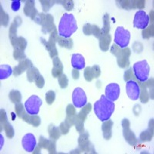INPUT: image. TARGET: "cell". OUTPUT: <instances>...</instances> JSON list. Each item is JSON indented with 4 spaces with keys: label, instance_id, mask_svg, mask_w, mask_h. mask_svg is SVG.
<instances>
[{
    "label": "cell",
    "instance_id": "33",
    "mask_svg": "<svg viewBox=\"0 0 154 154\" xmlns=\"http://www.w3.org/2000/svg\"><path fill=\"white\" fill-rule=\"evenodd\" d=\"M48 132H49V135L50 139H53V140H58L61 137V132H60V128L56 127L54 125L51 124L49 125V127H48Z\"/></svg>",
    "mask_w": 154,
    "mask_h": 154
},
{
    "label": "cell",
    "instance_id": "37",
    "mask_svg": "<svg viewBox=\"0 0 154 154\" xmlns=\"http://www.w3.org/2000/svg\"><path fill=\"white\" fill-rule=\"evenodd\" d=\"M103 26L102 28V34L105 35V34H109V30H110V19H109V14L106 13L104 15L103 18Z\"/></svg>",
    "mask_w": 154,
    "mask_h": 154
},
{
    "label": "cell",
    "instance_id": "4",
    "mask_svg": "<svg viewBox=\"0 0 154 154\" xmlns=\"http://www.w3.org/2000/svg\"><path fill=\"white\" fill-rule=\"evenodd\" d=\"M133 74L139 82H144L149 79L150 68L146 60L139 61L133 65Z\"/></svg>",
    "mask_w": 154,
    "mask_h": 154
},
{
    "label": "cell",
    "instance_id": "11",
    "mask_svg": "<svg viewBox=\"0 0 154 154\" xmlns=\"http://www.w3.org/2000/svg\"><path fill=\"white\" fill-rule=\"evenodd\" d=\"M72 103L76 108H82L87 103V97L82 88L77 87L72 93Z\"/></svg>",
    "mask_w": 154,
    "mask_h": 154
},
{
    "label": "cell",
    "instance_id": "41",
    "mask_svg": "<svg viewBox=\"0 0 154 154\" xmlns=\"http://www.w3.org/2000/svg\"><path fill=\"white\" fill-rule=\"evenodd\" d=\"M142 35L143 38H149L153 36V24H151L148 28H146L143 30Z\"/></svg>",
    "mask_w": 154,
    "mask_h": 154
},
{
    "label": "cell",
    "instance_id": "16",
    "mask_svg": "<svg viewBox=\"0 0 154 154\" xmlns=\"http://www.w3.org/2000/svg\"><path fill=\"white\" fill-rule=\"evenodd\" d=\"M34 21L42 26V28L47 27L54 24V19L53 16L50 14H44V13H38Z\"/></svg>",
    "mask_w": 154,
    "mask_h": 154
},
{
    "label": "cell",
    "instance_id": "32",
    "mask_svg": "<svg viewBox=\"0 0 154 154\" xmlns=\"http://www.w3.org/2000/svg\"><path fill=\"white\" fill-rule=\"evenodd\" d=\"M12 45L13 46L15 49H19V50L24 51L27 46V41L24 37L19 36Z\"/></svg>",
    "mask_w": 154,
    "mask_h": 154
},
{
    "label": "cell",
    "instance_id": "34",
    "mask_svg": "<svg viewBox=\"0 0 154 154\" xmlns=\"http://www.w3.org/2000/svg\"><path fill=\"white\" fill-rule=\"evenodd\" d=\"M39 75H40V73H39V71H38V69L34 66L31 67V68H29L26 71L27 79H28L29 82H35V79H36V78Z\"/></svg>",
    "mask_w": 154,
    "mask_h": 154
},
{
    "label": "cell",
    "instance_id": "1",
    "mask_svg": "<svg viewBox=\"0 0 154 154\" xmlns=\"http://www.w3.org/2000/svg\"><path fill=\"white\" fill-rule=\"evenodd\" d=\"M93 109L96 116L103 122L110 119L115 110V104L106 96L102 95L100 100L95 103Z\"/></svg>",
    "mask_w": 154,
    "mask_h": 154
},
{
    "label": "cell",
    "instance_id": "45",
    "mask_svg": "<svg viewBox=\"0 0 154 154\" xmlns=\"http://www.w3.org/2000/svg\"><path fill=\"white\" fill-rule=\"evenodd\" d=\"M56 99V93L53 90H49L46 94V101L49 105H52Z\"/></svg>",
    "mask_w": 154,
    "mask_h": 154
},
{
    "label": "cell",
    "instance_id": "40",
    "mask_svg": "<svg viewBox=\"0 0 154 154\" xmlns=\"http://www.w3.org/2000/svg\"><path fill=\"white\" fill-rule=\"evenodd\" d=\"M13 57H14L15 60L19 62L27 59L26 55L25 54L24 51L19 50V49H15L14 52H13Z\"/></svg>",
    "mask_w": 154,
    "mask_h": 154
},
{
    "label": "cell",
    "instance_id": "47",
    "mask_svg": "<svg viewBox=\"0 0 154 154\" xmlns=\"http://www.w3.org/2000/svg\"><path fill=\"white\" fill-rule=\"evenodd\" d=\"M9 21V17L8 14H6L5 11L1 7V25L3 26H7Z\"/></svg>",
    "mask_w": 154,
    "mask_h": 154
},
{
    "label": "cell",
    "instance_id": "43",
    "mask_svg": "<svg viewBox=\"0 0 154 154\" xmlns=\"http://www.w3.org/2000/svg\"><path fill=\"white\" fill-rule=\"evenodd\" d=\"M42 5V9H43L44 12H48L49 9H51V7L53 6L55 4L56 1H50V0H41L39 1Z\"/></svg>",
    "mask_w": 154,
    "mask_h": 154
},
{
    "label": "cell",
    "instance_id": "15",
    "mask_svg": "<svg viewBox=\"0 0 154 154\" xmlns=\"http://www.w3.org/2000/svg\"><path fill=\"white\" fill-rule=\"evenodd\" d=\"M101 69L98 65L92 67H86L84 69V78L87 82H91L93 79H97L100 76Z\"/></svg>",
    "mask_w": 154,
    "mask_h": 154
},
{
    "label": "cell",
    "instance_id": "7",
    "mask_svg": "<svg viewBox=\"0 0 154 154\" xmlns=\"http://www.w3.org/2000/svg\"><path fill=\"white\" fill-rule=\"evenodd\" d=\"M42 104V101L38 96H31L25 103L26 110L30 115H37Z\"/></svg>",
    "mask_w": 154,
    "mask_h": 154
},
{
    "label": "cell",
    "instance_id": "42",
    "mask_svg": "<svg viewBox=\"0 0 154 154\" xmlns=\"http://www.w3.org/2000/svg\"><path fill=\"white\" fill-rule=\"evenodd\" d=\"M58 82H59V85H60V87L62 89H65L68 86L69 84V79L67 78L66 75L65 74H62L59 78H58Z\"/></svg>",
    "mask_w": 154,
    "mask_h": 154
},
{
    "label": "cell",
    "instance_id": "52",
    "mask_svg": "<svg viewBox=\"0 0 154 154\" xmlns=\"http://www.w3.org/2000/svg\"><path fill=\"white\" fill-rule=\"evenodd\" d=\"M1 129L2 128V126H3V125L5 124L6 122H7V116H6V112H5V111L4 110V109H1Z\"/></svg>",
    "mask_w": 154,
    "mask_h": 154
},
{
    "label": "cell",
    "instance_id": "53",
    "mask_svg": "<svg viewBox=\"0 0 154 154\" xmlns=\"http://www.w3.org/2000/svg\"><path fill=\"white\" fill-rule=\"evenodd\" d=\"M146 2L143 0H140V1H135V5H136V9H142L145 7Z\"/></svg>",
    "mask_w": 154,
    "mask_h": 154
},
{
    "label": "cell",
    "instance_id": "22",
    "mask_svg": "<svg viewBox=\"0 0 154 154\" xmlns=\"http://www.w3.org/2000/svg\"><path fill=\"white\" fill-rule=\"evenodd\" d=\"M71 63H72V66L77 70L83 69V68H85V65H86L84 57L79 53L72 54Z\"/></svg>",
    "mask_w": 154,
    "mask_h": 154
},
{
    "label": "cell",
    "instance_id": "8",
    "mask_svg": "<svg viewBox=\"0 0 154 154\" xmlns=\"http://www.w3.org/2000/svg\"><path fill=\"white\" fill-rule=\"evenodd\" d=\"M89 138V135L88 132L83 131L80 133L79 139H78L79 149H80V151H82L86 153H96L94 146L90 143Z\"/></svg>",
    "mask_w": 154,
    "mask_h": 154
},
{
    "label": "cell",
    "instance_id": "49",
    "mask_svg": "<svg viewBox=\"0 0 154 154\" xmlns=\"http://www.w3.org/2000/svg\"><path fill=\"white\" fill-rule=\"evenodd\" d=\"M59 128H60L61 133L63 135L67 134V133L69 132V130H70V126H69L66 122H63V123H60V126Z\"/></svg>",
    "mask_w": 154,
    "mask_h": 154
},
{
    "label": "cell",
    "instance_id": "50",
    "mask_svg": "<svg viewBox=\"0 0 154 154\" xmlns=\"http://www.w3.org/2000/svg\"><path fill=\"white\" fill-rule=\"evenodd\" d=\"M35 83L38 89H42V88H43L44 85H45V79H44L43 76H42V75H38L36 78V79H35Z\"/></svg>",
    "mask_w": 154,
    "mask_h": 154
},
{
    "label": "cell",
    "instance_id": "10",
    "mask_svg": "<svg viewBox=\"0 0 154 154\" xmlns=\"http://www.w3.org/2000/svg\"><path fill=\"white\" fill-rule=\"evenodd\" d=\"M149 23V16L146 13L145 11L139 10L135 14L133 19V26L140 29H145L147 28Z\"/></svg>",
    "mask_w": 154,
    "mask_h": 154
},
{
    "label": "cell",
    "instance_id": "13",
    "mask_svg": "<svg viewBox=\"0 0 154 154\" xmlns=\"http://www.w3.org/2000/svg\"><path fill=\"white\" fill-rule=\"evenodd\" d=\"M22 145H23V149L26 152H33L37 146L35 136L32 133H27L25 135L22 140Z\"/></svg>",
    "mask_w": 154,
    "mask_h": 154
},
{
    "label": "cell",
    "instance_id": "3",
    "mask_svg": "<svg viewBox=\"0 0 154 154\" xmlns=\"http://www.w3.org/2000/svg\"><path fill=\"white\" fill-rule=\"evenodd\" d=\"M110 52L112 55L117 58V64L120 68H127L130 66V56L131 55V50L130 48L121 49L116 44L111 46Z\"/></svg>",
    "mask_w": 154,
    "mask_h": 154
},
{
    "label": "cell",
    "instance_id": "28",
    "mask_svg": "<svg viewBox=\"0 0 154 154\" xmlns=\"http://www.w3.org/2000/svg\"><path fill=\"white\" fill-rule=\"evenodd\" d=\"M23 119L25 122H26L30 125H32L35 127L38 126L41 123V119L38 115H30L28 112L23 116Z\"/></svg>",
    "mask_w": 154,
    "mask_h": 154
},
{
    "label": "cell",
    "instance_id": "51",
    "mask_svg": "<svg viewBox=\"0 0 154 154\" xmlns=\"http://www.w3.org/2000/svg\"><path fill=\"white\" fill-rule=\"evenodd\" d=\"M20 5H21V1L20 0H13L11 4V8L13 11L17 12L20 9Z\"/></svg>",
    "mask_w": 154,
    "mask_h": 154
},
{
    "label": "cell",
    "instance_id": "19",
    "mask_svg": "<svg viewBox=\"0 0 154 154\" xmlns=\"http://www.w3.org/2000/svg\"><path fill=\"white\" fill-rule=\"evenodd\" d=\"M23 11H24L25 15L31 18L32 20H34L37 15L38 14V11L35 7V1H32V0H29L26 2Z\"/></svg>",
    "mask_w": 154,
    "mask_h": 154
},
{
    "label": "cell",
    "instance_id": "27",
    "mask_svg": "<svg viewBox=\"0 0 154 154\" xmlns=\"http://www.w3.org/2000/svg\"><path fill=\"white\" fill-rule=\"evenodd\" d=\"M100 48L102 51L106 52L109 48V45L112 41V37L109 34H105L102 35L100 38Z\"/></svg>",
    "mask_w": 154,
    "mask_h": 154
},
{
    "label": "cell",
    "instance_id": "36",
    "mask_svg": "<svg viewBox=\"0 0 154 154\" xmlns=\"http://www.w3.org/2000/svg\"><path fill=\"white\" fill-rule=\"evenodd\" d=\"M9 97L10 99L11 102L13 103L16 104L19 103H21L22 101V95L21 93L16 89H12L11 90L9 94Z\"/></svg>",
    "mask_w": 154,
    "mask_h": 154
},
{
    "label": "cell",
    "instance_id": "24",
    "mask_svg": "<svg viewBox=\"0 0 154 154\" xmlns=\"http://www.w3.org/2000/svg\"><path fill=\"white\" fill-rule=\"evenodd\" d=\"M153 137V119H150L149 123V127L145 131H143L140 135V140L142 142L151 141Z\"/></svg>",
    "mask_w": 154,
    "mask_h": 154
},
{
    "label": "cell",
    "instance_id": "6",
    "mask_svg": "<svg viewBox=\"0 0 154 154\" xmlns=\"http://www.w3.org/2000/svg\"><path fill=\"white\" fill-rule=\"evenodd\" d=\"M92 109V105L90 103H86V106L81 109L80 112L75 116V129L79 133L84 131V122L86 119L88 114Z\"/></svg>",
    "mask_w": 154,
    "mask_h": 154
},
{
    "label": "cell",
    "instance_id": "46",
    "mask_svg": "<svg viewBox=\"0 0 154 154\" xmlns=\"http://www.w3.org/2000/svg\"><path fill=\"white\" fill-rule=\"evenodd\" d=\"M124 80L126 82L129 80H135V81H138L136 78H135V75L133 72V69L130 68L129 69L126 70L124 72Z\"/></svg>",
    "mask_w": 154,
    "mask_h": 154
},
{
    "label": "cell",
    "instance_id": "20",
    "mask_svg": "<svg viewBox=\"0 0 154 154\" xmlns=\"http://www.w3.org/2000/svg\"><path fill=\"white\" fill-rule=\"evenodd\" d=\"M22 19L19 16H17L14 19L13 23L11 24L10 28H9V38H10L11 43H13L15 42L17 36V29L18 27L22 24Z\"/></svg>",
    "mask_w": 154,
    "mask_h": 154
},
{
    "label": "cell",
    "instance_id": "26",
    "mask_svg": "<svg viewBox=\"0 0 154 154\" xmlns=\"http://www.w3.org/2000/svg\"><path fill=\"white\" fill-rule=\"evenodd\" d=\"M137 82H138L139 86L140 88V94L139 98L140 99V101H141L142 103H146L149 100V92H148V87H147L146 82H139V81H137Z\"/></svg>",
    "mask_w": 154,
    "mask_h": 154
},
{
    "label": "cell",
    "instance_id": "25",
    "mask_svg": "<svg viewBox=\"0 0 154 154\" xmlns=\"http://www.w3.org/2000/svg\"><path fill=\"white\" fill-rule=\"evenodd\" d=\"M112 126H113V122L110 120V119L103 121V123L102 124L103 135V137L106 140H110L111 137H112Z\"/></svg>",
    "mask_w": 154,
    "mask_h": 154
},
{
    "label": "cell",
    "instance_id": "35",
    "mask_svg": "<svg viewBox=\"0 0 154 154\" xmlns=\"http://www.w3.org/2000/svg\"><path fill=\"white\" fill-rule=\"evenodd\" d=\"M13 73V70L8 65H2L0 67V79H5Z\"/></svg>",
    "mask_w": 154,
    "mask_h": 154
},
{
    "label": "cell",
    "instance_id": "14",
    "mask_svg": "<svg viewBox=\"0 0 154 154\" xmlns=\"http://www.w3.org/2000/svg\"><path fill=\"white\" fill-rule=\"evenodd\" d=\"M106 96L111 101L117 100L120 94V87L117 83H110L106 87Z\"/></svg>",
    "mask_w": 154,
    "mask_h": 154
},
{
    "label": "cell",
    "instance_id": "9",
    "mask_svg": "<svg viewBox=\"0 0 154 154\" xmlns=\"http://www.w3.org/2000/svg\"><path fill=\"white\" fill-rule=\"evenodd\" d=\"M123 134L126 142L131 146H136L139 143L136 135L130 130V123L128 119H123L122 121Z\"/></svg>",
    "mask_w": 154,
    "mask_h": 154
},
{
    "label": "cell",
    "instance_id": "48",
    "mask_svg": "<svg viewBox=\"0 0 154 154\" xmlns=\"http://www.w3.org/2000/svg\"><path fill=\"white\" fill-rule=\"evenodd\" d=\"M47 150L49 151V153L53 154L56 153V140H53V139H49V144L48 146Z\"/></svg>",
    "mask_w": 154,
    "mask_h": 154
},
{
    "label": "cell",
    "instance_id": "21",
    "mask_svg": "<svg viewBox=\"0 0 154 154\" xmlns=\"http://www.w3.org/2000/svg\"><path fill=\"white\" fill-rule=\"evenodd\" d=\"M66 117L65 122L70 126L72 127L73 125H75V116H76V110L72 104H69L66 107Z\"/></svg>",
    "mask_w": 154,
    "mask_h": 154
},
{
    "label": "cell",
    "instance_id": "38",
    "mask_svg": "<svg viewBox=\"0 0 154 154\" xmlns=\"http://www.w3.org/2000/svg\"><path fill=\"white\" fill-rule=\"evenodd\" d=\"M4 129L5 132V134H6V137L9 139H12V137H14V134H15V132H14V129L13 127L12 126V125L9 123V122H6L5 124L3 125L2 128L1 129V131Z\"/></svg>",
    "mask_w": 154,
    "mask_h": 154
},
{
    "label": "cell",
    "instance_id": "5",
    "mask_svg": "<svg viewBox=\"0 0 154 154\" xmlns=\"http://www.w3.org/2000/svg\"><path fill=\"white\" fill-rule=\"evenodd\" d=\"M130 32L123 27L119 26L116 28L114 37V42L121 49L126 48L130 43Z\"/></svg>",
    "mask_w": 154,
    "mask_h": 154
},
{
    "label": "cell",
    "instance_id": "12",
    "mask_svg": "<svg viewBox=\"0 0 154 154\" xmlns=\"http://www.w3.org/2000/svg\"><path fill=\"white\" fill-rule=\"evenodd\" d=\"M126 91L128 97L132 100H137L140 97V88L138 82L135 80H129L126 82Z\"/></svg>",
    "mask_w": 154,
    "mask_h": 154
},
{
    "label": "cell",
    "instance_id": "17",
    "mask_svg": "<svg viewBox=\"0 0 154 154\" xmlns=\"http://www.w3.org/2000/svg\"><path fill=\"white\" fill-rule=\"evenodd\" d=\"M33 66V64L32 61L29 59H26L24 60L19 62L18 66H16L13 69V75L15 76H19L21 74H23L25 71H27L29 68Z\"/></svg>",
    "mask_w": 154,
    "mask_h": 154
},
{
    "label": "cell",
    "instance_id": "31",
    "mask_svg": "<svg viewBox=\"0 0 154 154\" xmlns=\"http://www.w3.org/2000/svg\"><path fill=\"white\" fill-rule=\"evenodd\" d=\"M49 140L45 138L42 136H41L39 137V142H38V144L36 146V147L34 149L33 152L34 153H40V151L42 149H48V146H49Z\"/></svg>",
    "mask_w": 154,
    "mask_h": 154
},
{
    "label": "cell",
    "instance_id": "29",
    "mask_svg": "<svg viewBox=\"0 0 154 154\" xmlns=\"http://www.w3.org/2000/svg\"><path fill=\"white\" fill-rule=\"evenodd\" d=\"M40 40L41 42L43 44L44 46H45V47H46V49L48 50V52H49V56H50V57L52 58V59H53L54 57L57 56L58 51L56 47V44L49 43L48 41L45 40V39L42 38H40Z\"/></svg>",
    "mask_w": 154,
    "mask_h": 154
},
{
    "label": "cell",
    "instance_id": "23",
    "mask_svg": "<svg viewBox=\"0 0 154 154\" xmlns=\"http://www.w3.org/2000/svg\"><path fill=\"white\" fill-rule=\"evenodd\" d=\"M53 68L52 69V75L55 78H59L63 74V65L61 60L58 56H56L53 59Z\"/></svg>",
    "mask_w": 154,
    "mask_h": 154
},
{
    "label": "cell",
    "instance_id": "30",
    "mask_svg": "<svg viewBox=\"0 0 154 154\" xmlns=\"http://www.w3.org/2000/svg\"><path fill=\"white\" fill-rule=\"evenodd\" d=\"M57 42L61 47H64L66 49H72L73 47V41L70 38H64V37L59 36L57 39Z\"/></svg>",
    "mask_w": 154,
    "mask_h": 154
},
{
    "label": "cell",
    "instance_id": "54",
    "mask_svg": "<svg viewBox=\"0 0 154 154\" xmlns=\"http://www.w3.org/2000/svg\"><path fill=\"white\" fill-rule=\"evenodd\" d=\"M72 75L74 79H78L79 78V72L77 69H74L72 71Z\"/></svg>",
    "mask_w": 154,
    "mask_h": 154
},
{
    "label": "cell",
    "instance_id": "2",
    "mask_svg": "<svg viewBox=\"0 0 154 154\" xmlns=\"http://www.w3.org/2000/svg\"><path fill=\"white\" fill-rule=\"evenodd\" d=\"M78 29L77 23L73 15L65 13L60 19L58 33L59 35L64 38H70L71 35L75 32Z\"/></svg>",
    "mask_w": 154,
    "mask_h": 154
},
{
    "label": "cell",
    "instance_id": "18",
    "mask_svg": "<svg viewBox=\"0 0 154 154\" xmlns=\"http://www.w3.org/2000/svg\"><path fill=\"white\" fill-rule=\"evenodd\" d=\"M82 32L86 35H94L97 38H100L101 37L102 31L100 28L96 25H91L89 23H86L84 25V26L82 28Z\"/></svg>",
    "mask_w": 154,
    "mask_h": 154
},
{
    "label": "cell",
    "instance_id": "44",
    "mask_svg": "<svg viewBox=\"0 0 154 154\" xmlns=\"http://www.w3.org/2000/svg\"><path fill=\"white\" fill-rule=\"evenodd\" d=\"M56 3L61 4L63 7L65 8L66 10L71 11L74 8V2L73 1H56Z\"/></svg>",
    "mask_w": 154,
    "mask_h": 154
},
{
    "label": "cell",
    "instance_id": "39",
    "mask_svg": "<svg viewBox=\"0 0 154 154\" xmlns=\"http://www.w3.org/2000/svg\"><path fill=\"white\" fill-rule=\"evenodd\" d=\"M15 110H16V113L17 114L19 118H21V119H23V116L27 113L26 108H25V106H23L21 103L16 104V106H15Z\"/></svg>",
    "mask_w": 154,
    "mask_h": 154
}]
</instances>
